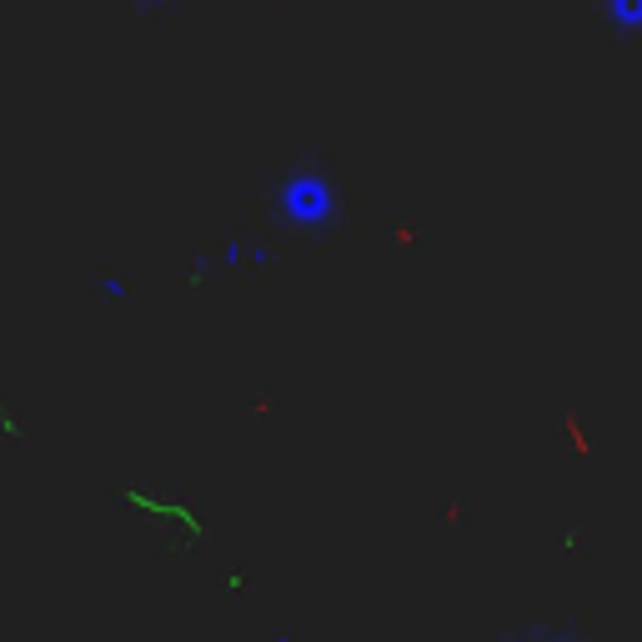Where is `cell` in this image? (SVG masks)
<instances>
[{
	"mask_svg": "<svg viewBox=\"0 0 642 642\" xmlns=\"http://www.w3.org/2000/svg\"><path fill=\"white\" fill-rule=\"evenodd\" d=\"M597 20L612 40H642V0H597Z\"/></svg>",
	"mask_w": 642,
	"mask_h": 642,
	"instance_id": "obj_1",
	"label": "cell"
},
{
	"mask_svg": "<svg viewBox=\"0 0 642 642\" xmlns=\"http://www.w3.org/2000/svg\"><path fill=\"white\" fill-rule=\"evenodd\" d=\"M507 642H582V638H572V632H517Z\"/></svg>",
	"mask_w": 642,
	"mask_h": 642,
	"instance_id": "obj_2",
	"label": "cell"
}]
</instances>
